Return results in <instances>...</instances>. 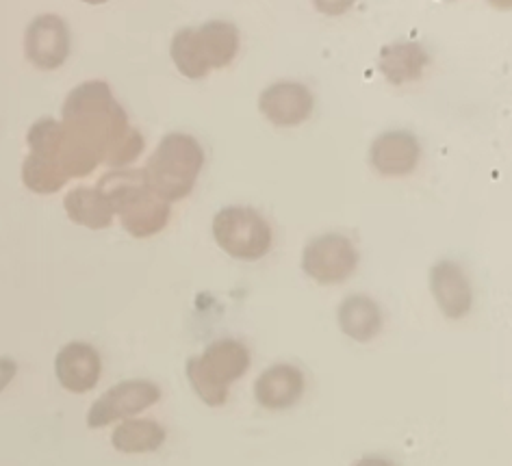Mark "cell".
Wrapping results in <instances>:
<instances>
[{"label":"cell","instance_id":"obj_4","mask_svg":"<svg viewBox=\"0 0 512 466\" xmlns=\"http://www.w3.org/2000/svg\"><path fill=\"white\" fill-rule=\"evenodd\" d=\"M248 367V347L235 339H220L204 349L202 356L187 360V380L204 404L220 408L228 399V386L237 382Z\"/></svg>","mask_w":512,"mask_h":466},{"label":"cell","instance_id":"obj_9","mask_svg":"<svg viewBox=\"0 0 512 466\" xmlns=\"http://www.w3.org/2000/svg\"><path fill=\"white\" fill-rule=\"evenodd\" d=\"M315 107L309 87L293 81H278L263 89L259 109L276 126H298L311 118Z\"/></svg>","mask_w":512,"mask_h":466},{"label":"cell","instance_id":"obj_1","mask_svg":"<svg viewBox=\"0 0 512 466\" xmlns=\"http://www.w3.org/2000/svg\"><path fill=\"white\" fill-rule=\"evenodd\" d=\"M55 165L70 178L92 174L100 163L124 167L144 152L142 133L128 124L126 111L105 81L74 87L61 109Z\"/></svg>","mask_w":512,"mask_h":466},{"label":"cell","instance_id":"obj_6","mask_svg":"<svg viewBox=\"0 0 512 466\" xmlns=\"http://www.w3.org/2000/svg\"><path fill=\"white\" fill-rule=\"evenodd\" d=\"M358 265V250L354 243L330 232L315 237L302 252V269L319 284H339L348 280Z\"/></svg>","mask_w":512,"mask_h":466},{"label":"cell","instance_id":"obj_12","mask_svg":"<svg viewBox=\"0 0 512 466\" xmlns=\"http://www.w3.org/2000/svg\"><path fill=\"white\" fill-rule=\"evenodd\" d=\"M419 157V141L408 131L382 133L369 148V163L382 176H408L417 167Z\"/></svg>","mask_w":512,"mask_h":466},{"label":"cell","instance_id":"obj_21","mask_svg":"<svg viewBox=\"0 0 512 466\" xmlns=\"http://www.w3.org/2000/svg\"><path fill=\"white\" fill-rule=\"evenodd\" d=\"M354 466H395L391 460L387 458H378V456H365L358 460Z\"/></svg>","mask_w":512,"mask_h":466},{"label":"cell","instance_id":"obj_11","mask_svg":"<svg viewBox=\"0 0 512 466\" xmlns=\"http://www.w3.org/2000/svg\"><path fill=\"white\" fill-rule=\"evenodd\" d=\"M430 289L447 319H463L473 304V289L467 274L454 261H439L430 271Z\"/></svg>","mask_w":512,"mask_h":466},{"label":"cell","instance_id":"obj_5","mask_svg":"<svg viewBox=\"0 0 512 466\" xmlns=\"http://www.w3.org/2000/svg\"><path fill=\"white\" fill-rule=\"evenodd\" d=\"M213 237L217 245L241 261H259L272 250V228L248 206H226L213 217Z\"/></svg>","mask_w":512,"mask_h":466},{"label":"cell","instance_id":"obj_13","mask_svg":"<svg viewBox=\"0 0 512 466\" xmlns=\"http://www.w3.org/2000/svg\"><path fill=\"white\" fill-rule=\"evenodd\" d=\"M191 42L204 70H220L230 66L239 53V31L235 24L213 20L202 27H191Z\"/></svg>","mask_w":512,"mask_h":466},{"label":"cell","instance_id":"obj_14","mask_svg":"<svg viewBox=\"0 0 512 466\" xmlns=\"http://www.w3.org/2000/svg\"><path fill=\"white\" fill-rule=\"evenodd\" d=\"M304 395V373L293 365L265 369L254 384V397L267 410H287Z\"/></svg>","mask_w":512,"mask_h":466},{"label":"cell","instance_id":"obj_17","mask_svg":"<svg viewBox=\"0 0 512 466\" xmlns=\"http://www.w3.org/2000/svg\"><path fill=\"white\" fill-rule=\"evenodd\" d=\"M63 206H66V213L74 224L92 228V230H102L111 226L113 209L107 202V198L102 196L96 187L72 189L66 196V200H63Z\"/></svg>","mask_w":512,"mask_h":466},{"label":"cell","instance_id":"obj_3","mask_svg":"<svg viewBox=\"0 0 512 466\" xmlns=\"http://www.w3.org/2000/svg\"><path fill=\"white\" fill-rule=\"evenodd\" d=\"M204 165L200 141L185 133L165 135L144 167V178L150 191L163 202H178L194 189Z\"/></svg>","mask_w":512,"mask_h":466},{"label":"cell","instance_id":"obj_10","mask_svg":"<svg viewBox=\"0 0 512 466\" xmlns=\"http://www.w3.org/2000/svg\"><path fill=\"white\" fill-rule=\"evenodd\" d=\"M102 362L96 347L83 341H72L59 349L55 373L59 384L70 393H89L100 380Z\"/></svg>","mask_w":512,"mask_h":466},{"label":"cell","instance_id":"obj_20","mask_svg":"<svg viewBox=\"0 0 512 466\" xmlns=\"http://www.w3.org/2000/svg\"><path fill=\"white\" fill-rule=\"evenodd\" d=\"M16 373H18L16 360H11L7 356H0V393H3L5 388L11 384V380L16 378Z\"/></svg>","mask_w":512,"mask_h":466},{"label":"cell","instance_id":"obj_18","mask_svg":"<svg viewBox=\"0 0 512 466\" xmlns=\"http://www.w3.org/2000/svg\"><path fill=\"white\" fill-rule=\"evenodd\" d=\"M165 430L152 419H126L115 427L111 445L122 453H150L165 443Z\"/></svg>","mask_w":512,"mask_h":466},{"label":"cell","instance_id":"obj_8","mask_svg":"<svg viewBox=\"0 0 512 466\" xmlns=\"http://www.w3.org/2000/svg\"><path fill=\"white\" fill-rule=\"evenodd\" d=\"M24 53L40 70H57L70 55V31L59 16H37L24 35Z\"/></svg>","mask_w":512,"mask_h":466},{"label":"cell","instance_id":"obj_2","mask_svg":"<svg viewBox=\"0 0 512 466\" xmlns=\"http://www.w3.org/2000/svg\"><path fill=\"white\" fill-rule=\"evenodd\" d=\"M96 189L111 204L113 215L120 217L124 230L135 239L155 237L170 222V204L150 191L144 170L109 172L100 178Z\"/></svg>","mask_w":512,"mask_h":466},{"label":"cell","instance_id":"obj_19","mask_svg":"<svg viewBox=\"0 0 512 466\" xmlns=\"http://www.w3.org/2000/svg\"><path fill=\"white\" fill-rule=\"evenodd\" d=\"M22 183L27 185L35 193H57L63 185L68 183V178L63 176L55 167H50L42 161H37L31 154H27V159L22 163Z\"/></svg>","mask_w":512,"mask_h":466},{"label":"cell","instance_id":"obj_7","mask_svg":"<svg viewBox=\"0 0 512 466\" xmlns=\"http://www.w3.org/2000/svg\"><path fill=\"white\" fill-rule=\"evenodd\" d=\"M161 399V388L150 380H124L96 399L87 412V425L92 430L113 421L131 419Z\"/></svg>","mask_w":512,"mask_h":466},{"label":"cell","instance_id":"obj_15","mask_svg":"<svg viewBox=\"0 0 512 466\" xmlns=\"http://www.w3.org/2000/svg\"><path fill=\"white\" fill-rule=\"evenodd\" d=\"M428 63L430 57L424 46L417 42H398L380 50L378 68L391 85H404L419 81Z\"/></svg>","mask_w":512,"mask_h":466},{"label":"cell","instance_id":"obj_16","mask_svg":"<svg viewBox=\"0 0 512 466\" xmlns=\"http://www.w3.org/2000/svg\"><path fill=\"white\" fill-rule=\"evenodd\" d=\"M339 328L358 343H367L382 328L380 306L367 295H350L339 306Z\"/></svg>","mask_w":512,"mask_h":466}]
</instances>
